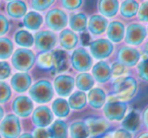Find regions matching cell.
<instances>
[{
	"instance_id": "cell-18",
	"label": "cell",
	"mask_w": 148,
	"mask_h": 138,
	"mask_svg": "<svg viewBox=\"0 0 148 138\" xmlns=\"http://www.w3.org/2000/svg\"><path fill=\"white\" fill-rule=\"evenodd\" d=\"M92 74L99 82H106L111 78L112 70L106 62H99L93 67Z\"/></svg>"
},
{
	"instance_id": "cell-39",
	"label": "cell",
	"mask_w": 148,
	"mask_h": 138,
	"mask_svg": "<svg viewBox=\"0 0 148 138\" xmlns=\"http://www.w3.org/2000/svg\"><path fill=\"white\" fill-rule=\"evenodd\" d=\"M138 73L141 79L148 81V57L142 60L138 65Z\"/></svg>"
},
{
	"instance_id": "cell-15",
	"label": "cell",
	"mask_w": 148,
	"mask_h": 138,
	"mask_svg": "<svg viewBox=\"0 0 148 138\" xmlns=\"http://www.w3.org/2000/svg\"><path fill=\"white\" fill-rule=\"evenodd\" d=\"M90 136H99L107 132L110 125L106 120L101 118H89L85 122Z\"/></svg>"
},
{
	"instance_id": "cell-25",
	"label": "cell",
	"mask_w": 148,
	"mask_h": 138,
	"mask_svg": "<svg viewBox=\"0 0 148 138\" xmlns=\"http://www.w3.org/2000/svg\"><path fill=\"white\" fill-rule=\"evenodd\" d=\"M122 126H123L124 129L128 130V131H131V132L137 131L140 126L139 114L135 111H132L131 113L128 114L127 117L123 120Z\"/></svg>"
},
{
	"instance_id": "cell-21",
	"label": "cell",
	"mask_w": 148,
	"mask_h": 138,
	"mask_svg": "<svg viewBox=\"0 0 148 138\" xmlns=\"http://www.w3.org/2000/svg\"><path fill=\"white\" fill-rule=\"evenodd\" d=\"M78 43V37L70 30H64L60 34V44L66 50H71L76 47Z\"/></svg>"
},
{
	"instance_id": "cell-6",
	"label": "cell",
	"mask_w": 148,
	"mask_h": 138,
	"mask_svg": "<svg viewBox=\"0 0 148 138\" xmlns=\"http://www.w3.org/2000/svg\"><path fill=\"white\" fill-rule=\"evenodd\" d=\"M71 63L74 69L77 71H87L92 65V59L90 55L84 49H77L71 56Z\"/></svg>"
},
{
	"instance_id": "cell-29",
	"label": "cell",
	"mask_w": 148,
	"mask_h": 138,
	"mask_svg": "<svg viewBox=\"0 0 148 138\" xmlns=\"http://www.w3.org/2000/svg\"><path fill=\"white\" fill-rule=\"evenodd\" d=\"M70 106L65 100L63 99H57L54 101L53 105H52V109H53V112L55 113L56 116L60 118H63L68 116L70 112Z\"/></svg>"
},
{
	"instance_id": "cell-12",
	"label": "cell",
	"mask_w": 148,
	"mask_h": 138,
	"mask_svg": "<svg viewBox=\"0 0 148 138\" xmlns=\"http://www.w3.org/2000/svg\"><path fill=\"white\" fill-rule=\"evenodd\" d=\"M53 121V115L47 107H39L34 111L33 114V122L36 126L40 128H44L46 126L50 125V123Z\"/></svg>"
},
{
	"instance_id": "cell-17",
	"label": "cell",
	"mask_w": 148,
	"mask_h": 138,
	"mask_svg": "<svg viewBox=\"0 0 148 138\" xmlns=\"http://www.w3.org/2000/svg\"><path fill=\"white\" fill-rule=\"evenodd\" d=\"M108 27V21L101 15H92L88 21V30L93 35H101Z\"/></svg>"
},
{
	"instance_id": "cell-44",
	"label": "cell",
	"mask_w": 148,
	"mask_h": 138,
	"mask_svg": "<svg viewBox=\"0 0 148 138\" xmlns=\"http://www.w3.org/2000/svg\"><path fill=\"white\" fill-rule=\"evenodd\" d=\"M8 21L5 19V16L0 14V36L4 35L7 31H8Z\"/></svg>"
},
{
	"instance_id": "cell-37",
	"label": "cell",
	"mask_w": 148,
	"mask_h": 138,
	"mask_svg": "<svg viewBox=\"0 0 148 138\" xmlns=\"http://www.w3.org/2000/svg\"><path fill=\"white\" fill-rule=\"evenodd\" d=\"M11 95L10 87L7 83L0 81V103H5L9 100Z\"/></svg>"
},
{
	"instance_id": "cell-34",
	"label": "cell",
	"mask_w": 148,
	"mask_h": 138,
	"mask_svg": "<svg viewBox=\"0 0 148 138\" xmlns=\"http://www.w3.org/2000/svg\"><path fill=\"white\" fill-rule=\"evenodd\" d=\"M14 40L17 45L21 47H31L34 44V38L27 31H21L17 32L14 36Z\"/></svg>"
},
{
	"instance_id": "cell-52",
	"label": "cell",
	"mask_w": 148,
	"mask_h": 138,
	"mask_svg": "<svg viewBox=\"0 0 148 138\" xmlns=\"http://www.w3.org/2000/svg\"><path fill=\"white\" fill-rule=\"evenodd\" d=\"M138 138H148V133H143L141 136H139Z\"/></svg>"
},
{
	"instance_id": "cell-10",
	"label": "cell",
	"mask_w": 148,
	"mask_h": 138,
	"mask_svg": "<svg viewBox=\"0 0 148 138\" xmlns=\"http://www.w3.org/2000/svg\"><path fill=\"white\" fill-rule=\"evenodd\" d=\"M146 37V29L139 23H132L126 33V42L130 45H139Z\"/></svg>"
},
{
	"instance_id": "cell-4",
	"label": "cell",
	"mask_w": 148,
	"mask_h": 138,
	"mask_svg": "<svg viewBox=\"0 0 148 138\" xmlns=\"http://www.w3.org/2000/svg\"><path fill=\"white\" fill-rule=\"evenodd\" d=\"M0 133L5 138H16L21 134V124L16 116L8 115L0 124Z\"/></svg>"
},
{
	"instance_id": "cell-16",
	"label": "cell",
	"mask_w": 148,
	"mask_h": 138,
	"mask_svg": "<svg viewBox=\"0 0 148 138\" xmlns=\"http://www.w3.org/2000/svg\"><path fill=\"white\" fill-rule=\"evenodd\" d=\"M32 83V78L27 73H16L11 78V87L17 93H25Z\"/></svg>"
},
{
	"instance_id": "cell-22",
	"label": "cell",
	"mask_w": 148,
	"mask_h": 138,
	"mask_svg": "<svg viewBox=\"0 0 148 138\" xmlns=\"http://www.w3.org/2000/svg\"><path fill=\"white\" fill-rule=\"evenodd\" d=\"M6 10L11 17L19 19V17H23L27 12V5L23 1L14 0V1H11L10 3H8Z\"/></svg>"
},
{
	"instance_id": "cell-41",
	"label": "cell",
	"mask_w": 148,
	"mask_h": 138,
	"mask_svg": "<svg viewBox=\"0 0 148 138\" xmlns=\"http://www.w3.org/2000/svg\"><path fill=\"white\" fill-rule=\"evenodd\" d=\"M11 69L7 62H0V80L5 79L10 75Z\"/></svg>"
},
{
	"instance_id": "cell-14",
	"label": "cell",
	"mask_w": 148,
	"mask_h": 138,
	"mask_svg": "<svg viewBox=\"0 0 148 138\" xmlns=\"http://www.w3.org/2000/svg\"><path fill=\"white\" fill-rule=\"evenodd\" d=\"M140 58V53L131 47H123L118 53L119 62L125 66H134Z\"/></svg>"
},
{
	"instance_id": "cell-31",
	"label": "cell",
	"mask_w": 148,
	"mask_h": 138,
	"mask_svg": "<svg viewBox=\"0 0 148 138\" xmlns=\"http://www.w3.org/2000/svg\"><path fill=\"white\" fill-rule=\"evenodd\" d=\"M87 25V19L83 13L73 14L70 19V27L76 32H82L85 30Z\"/></svg>"
},
{
	"instance_id": "cell-3",
	"label": "cell",
	"mask_w": 148,
	"mask_h": 138,
	"mask_svg": "<svg viewBox=\"0 0 148 138\" xmlns=\"http://www.w3.org/2000/svg\"><path fill=\"white\" fill-rule=\"evenodd\" d=\"M34 62L35 55L31 50L18 49L12 56V64L17 70L27 71L34 65Z\"/></svg>"
},
{
	"instance_id": "cell-26",
	"label": "cell",
	"mask_w": 148,
	"mask_h": 138,
	"mask_svg": "<svg viewBox=\"0 0 148 138\" xmlns=\"http://www.w3.org/2000/svg\"><path fill=\"white\" fill-rule=\"evenodd\" d=\"M43 23V17L41 14L37 12H29L25 14V19H23V25L25 27L32 31H37L40 29Z\"/></svg>"
},
{
	"instance_id": "cell-33",
	"label": "cell",
	"mask_w": 148,
	"mask_h": 138,
	"mask_svg": "<svg viewBox=\"0 0 148 138\" xmlns=\"http://www.w3.org/2000/svg\"><path fill=\"white\" fill-rule=\"evenodd\" d=\"M93 83L95 81H93L92 76H90V74H87V73H81L76 78L77 87L82 91H90L91 87H93Z\"/></svg>"
},
{
	"instance_id": "cell-38",
	"label": "cell",
	"mask_w": 148,
	"mask_h": 138,
	"mask_svg": "<svg viewBox=\"0 0 148 138\" xmlns=\"http://www.w3.org/2000/svg\"><path fill=\"white\" fill-rule=\"evenodd\" d=\"M55 0H31L33 8L37 10H45L50 7Z\"/></svg>"
},
{
	"instance_id": "cell-36",
	"label": "cell",
	"mask_w": 148,
	"mask_h": 138,
	"mask_svg": "<svg viewBox=\"0 0 148 138\" xmlns=\"http://www.w3.org/2000/svg\"><path fill=\"white\" fill-rule=\"evenodd\" d=\"M38 66L42 69H50L54 66L53 54L52 53H43L38 58Z\"/></svg>"
},
{
	"instance_id": "cell-53",
	"label": "cell",
	"mask_w": 148,
	"mask_h": 138,
	"mask_svg": "<svg viewBox=\"0 0 148 138\" xmlns=\"http://www.w3.org/2000/svg\"><path fill=\"white\" fill-rule=\"evenodd\" d=\"M7 1H13V0H7Z\"/></svg>"
},
{
	"instance_id": "cell-50",
	"label": "cell",
	"mask_w": 148,
	"mask_h": 138,
	"mask_svg": "<svg viewBox=\"0 0 148 138\" xmlns=\"http://www.w3.org/2000/svg\"><path fill=\"white\" fill-rule=\"evenodd\" d=\"M143 50H144V52H145L146 54H148V42L147 43L144 45V48H143Z\"/></svg>"
},
{
	"instance_id": "cell-1",
	"label": "cell",
	"mask_w": 148,
	"mask_h": 138,
	"mask_svg": "<svg viewBox=\"0 0 148 138\" xmlns=\"http://www.w3.org/2000/svg\"><path fill=\"white\" fill-rule=\"evenodd\" d=\"M137 91V82L132 77H122L114 82V93L120 100H129Z\"/></svg>"
},
{
	"instance_id": "cell-47",
	"label": "cell",
	"mask_w": 148,
	"mask_h": 138,
	"mask_svg": "<svg viewBox=\"0 0 148 138\" xmlns=\"http://www.w3.org/2000/svg\"><path fill=\"white\" fill-rule=\"evenodd\" d=\"M143 121L145 126L148 128V107L144 110V113H143Z\"/></svg>"
},
{
	"instance_id": "cell-23",
	"label": "cell",
	"mask_w": 148,
	"mask_h": 138,
	"mask_svg": "<svg viewBox=\"0 0 148 138\" xmlns=\"http://www.w3.org/2000/svg\"><path fill=\"white\" fill-rule=\"evenodd\" d=\"M48 133L51 138H67V125L65 122L61 121V120H57L52 124Z\"/></svg>"
},
{
	"instance_id": "cell-9",
	"label": "cell",
	"mask_w": 148,
	"mask_h": 138,
	"mask_svg": "<svg viewBox=\"0 0 148 138\" xmlns=\"http://www.w3.org/2000/svg\"><path fill=\"white\" fill-rule=\"evenodd\" d=\"M90 52L97 59H103L109 57L113 52V44L105 39L97 40L90 43Z\"/></svg>"
},
{
	"instance_id": "cell-55",
	"label": "cell",
	"mask_w": 148,
	"mask_h": 138,
	"mask_svg": "<svg viewBox=\"0 0 148 138\" xmlns=\"http://www.w3.org/2000/svg\"><path fill=\"white\" fill-rule=\"evenodd\" d=\"M0 138H1V136H0Z\"/></svg>"
},
{
	"instance_id": "cell-46",
	"label": "cell",
	"mask_w": 148,
	"mask_h": 138,
	"mask_svg": "<svg viewBox=\"0 0 148 138\" xmlns=\"http://www.w3.org/2000/svg\"><path fill=\"white\" fill-rule=\"evenodd\" d=\"M34 138H49V134L44 128H39L34 132Z\"/></svg>"
},
{
	"instance_id": "cell-8",
	"label": "cell",
	"mask_w": 148,
	"mask_h": 138,
	"mask_svg": "<svg viewBox=\"0 0 148 138\" xmlns=\"http://www.w3.org/2000/svg\"><path fill=\"white\" fill-rule=\"evenodd\" d=\"M36 47L40 51L48 52L53 49L56 44V36L50 31L39 32L35 36Z\"/></svg>"
},
{
	"instance_id": "cell-45",
	"label": "cell",
	"mask_w": 148,
	"mask_h": 138,
	"mask_svg": "<svg viewBox=\"0 0 148 138\" xmlns=\"http://www.w3.org/2000/svg\"><path fill=\"white\" fill-rule=\"evenodd\" d=\"M113 138H132V135L130 132L126 129H120L114 133Z\"/></svg>"
},
{
	"instance_id": "cell-48",
	"label": "cell",
	"mask_w": 148,
	"mask_h": 138,
	"mask_svg": "<svg viewBox=\"0 0 148 138\" xmlns=\"http://www.w3.org/2000/svg\"><path fill=\"white\" fill-rule=\"evenodd\" d=\"M82 43L83 45H87V44H89V37L87 34H83L82 35Z\"/></svg>"
},
{
	"instance_id": "cell-54",
	"label": "cell",
	"mask_w": 148,
	"mask_h": 138,
	"mask_svg": "<svg viewBox=\"0 0 148 138\" xmlns=\"http://www.w3.org/2000/svg\"><path fill=\"white\" fill-rule=\"evenodd\" d=\"M147 33H148V27H147Z\"/></svg>"
},
{
	"instance_id": "cell-20",
	"label": "cell",
	"mask_w": 148,
	"mask_h": 138,
	"mask_svg": "<svg viewBox=\"0 0 148 138\" xmlns=\"http://www.w3.org/2000/svg\"><path fill=\"white\" fill-rule=\"evenodd\" d=\"M118 9H119L118 0H99V10L105 16H114L118 12Z\"/></svg>"
},
{
	"instance_id": "cell-43",
	"label": "cell",
	"mask_w": 148,
	"mask_h": 138,
	"mask_svg": "<svg viewBox=\"0 0 148 138\" xmlns=\"http://www.w3.org/2000/svg\"><path fill=\"white\" fill-rule=\"evenodd\" d=\"M138 16L141 21H147L148 23V2H144L140 6Z\"/></svg>"
},
{
	"instance_id": "cell-19",
	"label": "cell",
	"mask_w": 148,
	"mask_h": 138,
	"mask_svg": "<svg viewBox=\"0 0 148 138\" xmlns=\"http://www.w3.org/2000/svg\"><path fill=\"white\" fill-rule=\"evenodd\" d=\"M125 34L124 25L120 21H112L108 27V38L115 43H119L123 40Z\"/></svg>"
},
{
	"instance_id": "cell-5",
	"label": "cell",
	"mask_w": 148,
	"mask_h": 138,
	"mask_svg": "<svg viewBox=\"0 0 148 138\" xmlns=\"http://www.w3.org/2000/svg\"><path fill=\"white\" fill-rule=\"evenodd\" d=\"M126 110H127V106L123 102L111 100L103 107V114L109 120L120 121L125 116Z\"/></svg>"
},
{
	"instance_id": "cell-13",
	"label": "cell",
	"mask_w": 148,
	"mask_h": 138,
	"mask_svg": "<svg viewBox=\"0 0 148 138\" xmlns=\"http://www.w3.org/2000/svg\"><path fill=\"white\" fill-rule=\"evenodd\" d=\"M12 109L14 113L19 117H27L33 111L34 104L29 97H18L13 102Z\"/></svg>"
},
{
	"instance_id": "cell-11",
	"label": "cell",
	"mask_w": 148,
	"mask_h": 138,
	"mask_svg": "<svg viewBox=\"0 0 148 138\" xmlns=\"http://www.w3.org/2000/svg\"><path fill=\"white\" fill-rule=\"evenodd\" d=\"M54 87L58 95L61 97H67L73 91L74 79L69 75H60L55 78Z\"/></svg>"
},
{
	"instance_id": "cell-24",
	"label": "cell",
	"mask_w": 148,
	"mask_h": 138,
	"mask_svg": "<svg viewBox=\"0 0 148 138\" xmlns=\"http://www.w3.org/2000/svg\"><path fill=\"white\" fill-rule=\"evenodd\" d=\"M88 101L89 104L95 109H99L103 107L106 102V93L101 89H90L88 93Z\"/></svg>"
},
{
	"instance_id": "cell-32",
	"label": "cell",
	"mask_w": 148,
	"mask_h": 138,
	"mask_svg": "<svg viewBox=\"0 0 148 138\" xmlns=\"http://www.w3.org/2000/svg\"><path fill=\"white\" fill-rule=\"evenodd\" d=\"M138 7V3L135 0H126L121 5V14L127 19L133 17L137 13Z\"/></svg>"
},
{
	"instance_id": "cell-28",
	"label": "cell",
	"mask_w": 148,
	"mask_h": 138,
	"mask_svg": "<svg viewBox=\"0 0 148 138\" xmlns=\"http://www.w3.org/2000/svg\"><path fill=\"white\" fill-rule=\"evenodd\" d=\"M70 134L72 138H87L89 135L86 124L82 122H75L71 124Z\"/></svg>"
},
{
	"instance_id": "cell-42",
	"label": "cell",
	"mask_w": 148,
	"mask_h": 138,
	"mask_svg": "<svg viewBox=\"0 0 148 138\" xmlns=\"http://www.w3.org/2000/svg\"><path fill=\"white\" fill-rule=\"evenodd\" d=\"M112 74L114 76H121L124 73L126 72V68L125 65H123L122 63H114L113 66H112Z\"/></svg>"
},
{
	"instance_id": "cell-27",
	"label": "cell",
	"mask_w": 148,
	"mask_h": 138,
	"mask_svg": "<svg viewBox=\"0 0 148 138\" xmlns=\"http://www.w3.org/2000/svg\"><path fill=\"white\" fill-rule=\"evenodd\" d=\"M53 54V62H54V67L56 68V70L58 72H62V71L66 70L68 68V56L64 51H55Z\"/></svg>"
},
{
	"instance_id": "cell-35",
	"label": "cell",
	"mask_w": 148,
	"mask_h": 138,
	"mask_svg": "<svg viewBox=\"0 0 148 138\" xmlns=\"http://www.w3.org/2000/svg\"><path fill=\"white\" fill-rule=\"evenodd\" d=\"M13 51V45L7 38H0V59H6Z\"/></svg>"
},
{
	"instance_id": "cell-56",
	"label": "cell",
	"mask_w": 148,
	"mask_h": 138,
	"mask_svg": "<svg viewBox=\"0 0 148 138\" xmlns=\"http://www.w3.org/2000/svg\"><path fill=\"white\" fill-rule=\"evenodd\" d=\"M101 138H103V137H101Z\"/></svg>"
},
{
	"instance_id": "cell-49",
	"label": "cell",
	"mask_w": 148,
	"mask_h": 138,
	"mask_svg": "<svg viewBox=\"0 0 148 138\" xmlns=\"http://www.w3.org/2000/svg\"><path fill=\"white\" fill-rule=\"evenodd\" d=\"M18 138H34V136H32L31 134L25 133V134H23V135H21Z\"/></svg>"
},
{
	"instance_id": "cell-40",
	"label": "cell",
	"mask_w": 148,
	"mask_h": 138,
	"mask_svg": "<svg viewBox=\"0 0 148 138\" xmlns=\"http://www.w3.org/2000/svg\"><path fill=\"white\" fill-rule=\"evenodd\" d=\"M81 4H82V0H62V5L69 10L79 8Z\"/></svg>"
},
{
	"instance_id": "cell-51",
	"label": "cell",
	"mask_w": 148,
	"mask_h": 138,
	"mask_svg": "<svg viewBox=\"0 0 148 138\" xmlns=\"http://www.w3.org/2000/svg\"><path fill=\"white\" fill-rule=\"evenodd\" d=\"M2 117H3V109L1 108V106H0V121H1Z\"/></svg>"
},
{
	"instance_id": "cell-7",
	"label": "cell",
	"mask_w": 148,
	"mask_h": 138,
	"mask_svg": "<svg viewBox=\"0 0 148 138\" xmlns=\"http://www.w3.org/2000/svg\"><path fill=\"white\" fill-rule=\"evenodd\" d=\"M46 23L52 31H60L67 25V15L60 9H52L47 13Z\"/></svg>"
},
{
	"instance_id": "cell-2",
	"label": "cell",
	"mask_w": 148,
	"mask_h": 138,
	"mask_svg": "<svg viewBox=\"0 0 148 138\" xmlns=\"http://www.w3.org/2000/svg\"><path fill=\"white\" fill-rule=\"evenodd\" d=\"M54 95L53 87L47 80H40L36 82L29 89V95L35 102L40 104L48 103Z\"/></svg>"
},
{
	"instance_id": "cell-30",
	"label": "cell",
	"mask_w": 148,
	"mask_h": 138,
	"mask_svg": "<svg viewBox=\"0 0 148 138\" xmlns=\"http://www.w3.org/2000/svg\"><path fill=\"white\" fill-rule=\"evenodd\" d=\"M69 106L74 110H81L86 104V95L83 91H76L69 97Z\"/></svg>"
}]
</instances>
